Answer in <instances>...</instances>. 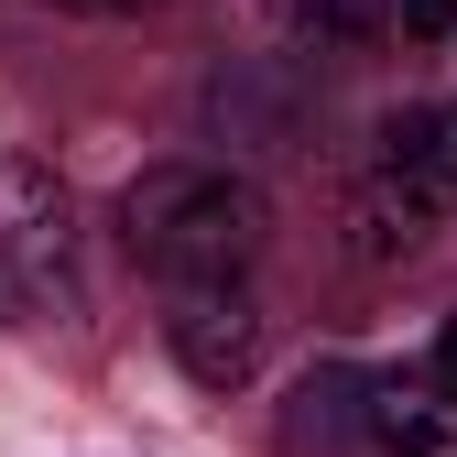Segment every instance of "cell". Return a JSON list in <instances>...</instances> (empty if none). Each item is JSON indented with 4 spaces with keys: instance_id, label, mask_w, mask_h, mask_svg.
Returning a JSON list of instances; mask_svg holds the SVG:
<instances>
[{
    "instance_id": "obj_4",
    "label": "cell",
    "mask_w": 457,
    "mask_h": 457,
    "mask_svg": "<svg viewBox=\"0 0 457 457\" xmlns=\"http://www.w3.org/2000/svg\"><path fill=\"white\" fill-rule=\"evenodd\" d=\"M360 436L381 457H457V392L414 381V370H381V381H360Z\"/></svg>"
},
{
    "instance_id": "obj_3",
    "label": "cell",
    "mask_w": 457,
    "mask_h": 457,
    "mask_svg": "<svg viewBox=\"0 0 457 457\" xmlns=\"http://www.w3.org/2000/svg\"><path fill=\"white\" fill-rule=\"evenodd\" d=\"M381 175L425 218H457V98H403L381 120Z\"/></svg>"
},
{
    "instance_id": "obj_7",
    "label": "cell",
    "mask_w": 457,
    "mask_h": 457,
    "mask_svg": "<svg viewBox=\"0 0 457 457\" xmlns=\"http://www.w3.org/2000/svg\"><path fill=\"white\" fill-rule=\"evenodd\" d=\"M54 12H87V22H131V12H153V0H54Z\"/></svg>"
},
{
    "instance_id": "obj_1",
    "label": "cell",
    "mask_w": 457,
    "mask_h": 457,
    "mask_svg": "<svg viewBox=\"0 0 457 457\" xmlns=\"http://www.w3.org/2000/svg\"><path fill=\"white\" fill-rule=\"evenodd\" d=\"M120 240L163 283H240L272 251V196L228 163H153L120 196Z\"/></svg>"
},
{
    "instance_id": "obj_8",
    "label": "cell",
    "mask_w": 457,
    "mask_h": 457,
    "mask_svg": "<svg viewBox=\"0 0 457 457\" xmlns=\"http://www.w3.org/2000/svg\"><path fill=\"white\" fill-rule=\"evenodd\" d=\"M436 381H446V392H457V316H446V327H436Z\"/></svg>"
},
{
    "instance_id": "obj_5",
    "label": "cell",
    "mask_w": 457,
    "mask_h": 457,
    "mask_svg": "<svg viewBox=\"0 0 457 457\" xmlns=\"http://www.w3.org/2000/svg\"><path fill=\"white\" fill-rule=\"evenodd\" d=\"M295 22H305L327 54H337V44H370V33L392 22V0H295Z\"/></svg>"
},
{
    "instance_id": "obj_2",
    "label": "cell",
    "mask_w": 457,
    "mask_h": 457,
    "mask_svg": "<svg viewBox=\"0 0 457 457\" xmlns=\"http://www.w3.org/2000/svg\"><path fill=\"white\" fill-rule=\"evenodd\" d=\"M163 349L186 360V381L228 392V381H251V370H262V305L240 295V283H175Z\"/></svg>"
},
{
    "instance_id": "obj_6",
    "label": "cell",
    "mask_w": 457,
    "mask_h": 457,
    "mask_svg": "<svg viewBox=\"0 0 457 457\" xmlns=\"http://www.w3.org/2000/svg\"><path fill=\"white\" fill-rule=\"evenodd\" d=\"M403 33H425V44H446V33H457V0H403Z\"/></svg>"
}]
</instances>
